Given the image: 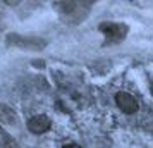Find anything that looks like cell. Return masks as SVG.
Wrapping results in <instances>:
<instances>
[{
  "instance_id": "1",
  "label": "cell",
  "mask_w": 153,
  "mask_h": 148,
  "mask_svg": "<svg viewBox=\"0 0 153 148\" xmlns=\"http://www.w3.org/2000/svg\"><path fill=\"white\" fill-rule=\"evenodd\" d=\"M93 4H95L93 0H57L53 2V7L57 9L64 22L79 24L90 14V9Z\"/></svg>"
},
{
  "instance_id": "7",
  "label": "cell",
  "mask_w": 153,
  "mask_h": 148,
  "mask_svg": "<svg viewBox=\"0 0 153 148\" xmlns=\"http://www.w3.org/2000/svg\"><path fill=\"white\" fill-rule=\"evenodd\" d=\"M0 138H2V148H19L17 143H16L7 133H4L2 129H0Z\"/></svg>"
},
{
  "instance_id": "3",
  "label": "cell",
  "mask_w": 153,
  "mask_h": 148,
  "mask_svg": "<svg viewBox=\"0 0 153 148\" xmlns=\"http://www.w3.org/2000/svg\"><path fill=\"white\" fill-rule=\"evenodd\" d=\"M98 29L105 36V45H115L124 42V38L129 33V28L124 22H102Z\"/></svg>"
},
{
  "instance_id": "6",
  "label": "cell",
  "mask_w": 153,
  "mask_h": 148,
  "mask_svg": "<svg viewBox=\"0 0 153 148\" xmlns=\"http://www.w3.org/2000/svg\"><path fill=\"white\" fill-rule=\"evenodd\" d=\"M0 122L14 126L16 122H17V114L14 112V109H10L5 103H0Z\"/></svg>"
},
{
  "instance_id": "8",
  "label": "cell",
  "mask_w": 153,
  "mask_h": 148,
  "mask_svg": "<svg viewBox=\"0 0 153 148\" xmlns=\"http://www.w3.org/2000/svg\"><path fill=\"white\" fill-rule=\"evenodd\" d=\"M64 148H81L79 145H76V143H69V145H65Z\"/></svg>"
},
{
  "instance_id": "9",
  "label": "cell",
  "mask_w": 153,
  "mask_h": 148,
  "mask_svg": "<svg viewBox=\"0 0 153 148\" xmlns=\"http://www.w3.org/2000/svg\"><path fill=\"white\" fill-rule=\"evenodd\" d=\"M150 91H152V95H153V81H152V90H150Z\"/></svg>"
},
{
  "instance_id": "5",
  "label": "cell",
  "mask_w": 153,
  "mask_h": 148,
  "mask_svg": "<svg viewBox=\"0 0 153 148\" xmlns=\"http://www.w3.org/2000/svg\"><path fill=\"white\" fill-rule=\"evenodd\" d=\"M50 127H52V120H50V117L45 115V114L33 115V117L28 120V129L33 134H43V133H47Z\"/></svg>"
},
{
  "instance_id": "2",
  "label": "cell",
  "mask_w": 153,
  "mask_h": 148,
  "mask_svg": "<svg viewBox=\"0 0 153 148\" xmlns=\"http://www.w3.org/2000/svg\"><path fill=\"white\" fill-rule=\"evenodd\" d=\"M47 40L40 38V36H24L17 35V33H10L5 36V45L7 47H14V48L21 50H43L47 47Z\"/></svg>"
},
{
  "instance_id": "4",
  "label": "cell",
  "mask_w": 153,
  "mask_h": 148,
  "mask_svg": "<svg viewBox=\"0 0 153 148\" xmlns=\"http://www.w3.org/2000/svg\"><path fill=\"white\" fill-rule=\"evenodd\" d=\"M115 103L124 114H136L139 107L138 100L134 98L131 93H126V91H119L115 95Z\"/></svg>"
}]
</instances>
